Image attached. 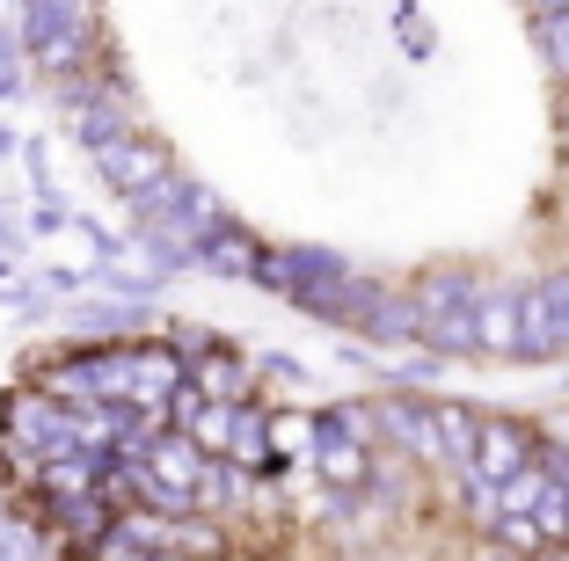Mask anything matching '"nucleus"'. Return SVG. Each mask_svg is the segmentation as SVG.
Wrapping results in <instances>:
<instances>
[{"label": "nucleus", "mask_w": 569, "mask_h": 561, "mask_svg": "<svg viewBox=\"0 0 569 561\" xmlns=\"http://www.w3.org/2000/svg\"><path fill=\"white\" fill-rule=\"evenodd\" d=\"M30 59L51 73V81H67V73H88L102 51V16L96 0H30Z\"/></svg>", "instance_id": "obj_1"}, {"label": "nucleus", "mask_w": 569, "mask_h": 561, "mask_svg": "<svg viewBox=\"0 0 569 561\" xmlns=\"http://www.w3.org/2000/svg\"><path fill=\"white\" fill-rule=\"evenodd\" d=\"M0 445L30 452L37 467L73 460V452H81V415H73L67 401H51L44 387H8V394H0Z\"/></svg>", "instance_id": "obj_2"}, {"label": "nucleus", "mask_w": 569, "mask_h": 561, "mask_svg": "<svg viewBox=\"0 0 569 561\" xmlns=\"http://www.w3.org/2000/svg\"><path fill=\"white\" fill-rule=\"evenodd\" d=\"M519 358H569V270H548L519 292Z\"/></svg>", "instance_id": "obj_3"}, {"label": "nucleus", "mask_w": 569, "mask_h": 561, "mask_svg": "<svg viewBox=\"0 0 569 561\" xmlns=\"http://www.w3.org/2000/svg\"><path fill=\"white\" fill-rule=\"evenodd\" d=\"M533 460H540V430L533 423H519V415H482V423H475V460H468L475 481L503 489V481L526 474Z\"/></svg>", "instance_id": "obj_4"}, {"label": "nucleus", "mask_w": 569, "mask_h": 561, "mask_svg": "<svg viewBox=\"0 0 569 561\" xmlns=\"http://www.w3.org/2000/svg\"><path fill=\"white\" fill-rule=\"evenodd\" d=\"M96 168L110 176L118 198H153V190L176 176L168 147H161V139H147V132H124V139H110V147H96Z\"/></svg>", "instance_id": "obj_5"}, {"label": "nucleus", "mask_w": 569, "mask_h": 561, "mask_svg": "<svg viewBox=\"0 0 569 561\" xmlns=\"http://www.w3.org/2000/svg\"><path fill=\"white\" fill-rule=\"evenodd\" d=\"M315 474H321V489H329L336 503H351V495H366V481H372V452L351 445L343 430L315 423Z\"/></svg>", "instance_id": "obj_6"}, {"label": "nucleus", "mask_w": 569, "mask_h": 561, "mask_svg": "<svg viewBox=\"0 0 569 561\" xmlns=\"http://www.w3.org/2000/svg\"><path fill=\"white\" fill-rule=\"evenodd\" d=\"M190 387H198L204 401H256V372L241 350H204V358H190Z\"/></svg>", "instance_id": "obj_7"}, {"label": "nucleus", "mask_w": 569, "mask_h": 561, "mask_svg": "<svg viewBox=\"0 0 569 561\" xmlns=\"http://www.w3.org/2000/svg\"><path fill=\"white\" fill-rule=\"evenodd\" d=\"M475 350L519 358V292H482L475 299Z\"/></svg>", "instance_id": "obj_8"}, {"label": "nucleus", "mask_w": 569, "mask_h": 561, "mask_svg": "<svg viewBox=\"0 0 569 561\" xmlns=\"http://www.w3.org/2000/svg\"><path fill=\"white\" fill-rule=\"evenodd\" d=\"M204 270H219V278H256V270H263V248H256L249 233L227 219V227L204 241Z\"/></svg>", "instance_id": "obj_9"}, {"label": "nucleus", "mask_w": 569, "mask_h": 561, "mask_svg": "<svg viewBox=\"0 0 569 561\" xmlns=\"http://www.w3.org/2000/svg\"><path fill=\"white\" fill-rule=\"evenodd\" d=\"M533 37H540V51H548L555 81H569V8H562V16H540V22H533Z\"/></svg>", "instance_id": "obj_10"}, {"label": "nucleus", "mask_w": 569, "mask_h": 561, "mask_svg": "<svg viewBox=\"0 0 569 561\" xmlns=\"http://www.w3.org/2000/svg\"><path fill=\"white\" fill-rule=\"evenodd\" d=\"M526 8H533V22H540V16H562L569 0H526Z\"/></svg>", "instance_id": "obj_11"}, {"label": "nucleus", "mask_w": 569, "mask_h": 561, "mask_svg": "<svg viewBox=\"0 0 569 561\" xmlns=\"http://www.w3.org/2000/svg\"><path fill=\"white\" fill-rule=\"evenodd\" d=\"M533 561H569V547H548V554H533Z\"/></svg>", "instance_id": "obj_12"}, {"label": "nucleus", "mask_w": 569, "mask_h": 561, "mask_svg": "<svg viewBox=\"0 0 569 561\" xmlns=\"http://www.w3.org/2000/svg\"><path fill=\"white\" fill-rule=\"evenodd\" d=\"M562 153H569V96H562Z\"/></svg>", "instance_id": "obj_13"}]
</instances>
